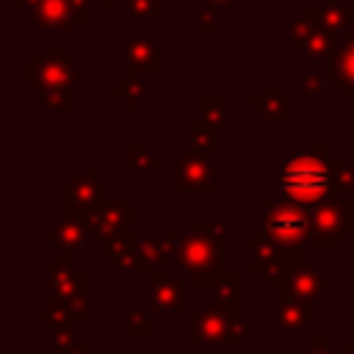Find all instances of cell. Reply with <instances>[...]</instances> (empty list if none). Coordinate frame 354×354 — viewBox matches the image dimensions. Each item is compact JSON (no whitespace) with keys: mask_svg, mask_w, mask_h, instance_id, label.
<instances>
[{"mask_svg":"<svg viewBox=\"0 0 354 354\" xmlns=\"http://www.w3.org/2000/svg\"><path fill=\"white\" fill-rule=\"evenodd\" d=\"M279 185L296 202H318L329 191V169L321 158L310 152H296L282 163Z\"/></svg>","mask_w":354,"mask_h":354,"instance_id":"1","label":"cell"},{"mask_svg":"<svg viewBox=\"0 0 354 354\" xmlns=\"http://www.w3.org/2000/svg\"><path fill=\"white\" fill-rule=\"evenodd\" d=\"M28 69V80L30 83H41L44 88H72L75 86V64L66 61V58H30L25 64Z\"/></svg>","mask_w":354,"mask_h":354,"instance_id":"2","label":"cell"},{"mask_svg":"<svg viewBox=\"0 0 354 354\" xmlns=\"http://www.w3.org/2000/svg\"><path fill=\"white\" fill-rule=\"evenodd\" d=\"M30 19L41 30H69L75 22H80L72 0H39L30 6Z\"/></svg>","mask_w":354,"mask_h":354,"instance_id":"3","label":"cell"},{"mask_svg":"<svg viewBox=\"0 0 354 354\" xmlns=\"http://www.w3.org/2000/svg\"><path fill=\"white\" fill-rule=\"evenodd\" d=\"M124 55H127V66H136V69H163L160 50L147 36H127Z\"/></svg>","mask_w":354,"mask_h":354,"instance_id":"4","label":"cell"},{"mask_svg":"<svg viewBox=\"0 0 354 354\" xmlns=\"http://www.w3.org/2000/svg\"><path fill=\"white\" fill-rule=\"evenodd\" d=\"M329 77L340 83L343 91H354V33H348L340 44V53L329 64Z\"/></svg>","mask_w":354,"mask_h":354,"instance_id":"5","label":"cell"},{"mask_svg":"<svg viewBox=\"0 0 354 354\" xmlns=\"http://www.w3.org/2000/svg\"><path fill=\"white\" fill-rule=\"evenodd\" d=\"M332 47H335V33L329 30V28H324L321 22L313 28V33L307 36V41L301 44V53L310 58H324V55H329L332 53Z\"/></svg>","mask_w":354,"mask_h":354,"instance_id":"6","label":"cell"},{"mask_svg":"<svg viewBox=\"0 0 354 354\" xmlns=\"http://www.w3.org/2000/svg\"><path fill=\"white\" fill-rule=\"evenodd\" d=\"M268 230L274 235H279V238H285V235L293 238L296 232L304 230V216H299L296 210H279V213H274L268 218Z\"/></svg>","mask_w":354,"mask_h":354,"instance_id":"7","label":"cell"},{"mask_svg":"<svg viewBox=\"0 0 354 354\" xmlns=\"http://www.w3.org/2000/svg\"><path fill=\"white\" fill-rule=\"evenodd\" d=\"M124 8H127V17L147 19V22L166 17V0H124Z\"/></svg>","mask_w":354,"mask_h":354,"instance_id":"8","label":"cell"},{"mask_svg":"<svg viewBox=\"0 0 354 354\" xmlns=\"http://www.w3.org/2000/svg\"><path fill=\"white\" fill-rule=\"evenodd\" d=\"M318 22L324 28H329L332 33H340V30H346L351 25V11L346 6H340V3H326V8L321 11Z\"/></svg>","mask_w":354,"mask_h":354,"instance_id":"9","label":"cell"},{"mask_svg":"<svg viewBox=\"0 0 354 354\" xmlns=\"http://www.w3.org/2000/svg\"><path fill=\"white\" fill-rule=\"evenodd\" d=\"M315 25H318V19H310V17H304V14H301V17L290 25V41H293V44H304Z\"/></svg>","mask_w":354,"mask_h":354,"instance_id":"10","label":"cell"},{"mask_svg":"<svg viewBox=\"0 0 354 354\" xmlns=\"http://www.w3.org/2000/svg\"><path fill=\"white\" fill-rule=\"evenodd\" d=\"M304 91H324L321 75H304Z\"/></svg>","mask_w":354,"mask_h":354,"instance_id":"11","label":"cell"},{"mask_svg":"<svg viewBox=\"0 0 354 354\" xmlns=\"http://www.w3.org/2000/svg\"><path fill=\"white\" fill-rule=\"evenodd\" d=\"M199 17H202V30H205V33H213V8L205 6Z\"/></svg>","mask_w":354,"mask_h":354,"instance_id":"12","label":"cell"},{"mask_svg":"<svg viewBox=\"0 0 354 354\" xmlns=\"http://www.w3.org/2000/svg\"><path fill=\"white\" fill-rule=\"evenodd\" d=\"M210 8H230V6H235L238 0H205Z\"/></svg>","mask_w":354,"mask_h":354,"instance_id":"13","label":"cell"},{"mask_svg":"<svg viewBox=\"0 0 354 354\" xmlns=\"http://www.w3.org/2000/svg\"><path fill=\"white\" fill-rule=\"evenodd\" d=\"M39 0H11V6L14 8H22V6H36Z\"/></svg>","mask_w":354,"mask_h":354,"instance_id":"14","label":"cell"},{"mask_svg":"<svg viewBox=\"0 0 354 354\" xmlns=\"http://www.w3.org/2000/svg\"><path fill=\"white\" fill-rule=\"evenodd\" d=\"M50 53H53V58H61V53H64V50H61V47H58V44H55V47H53V50H50Z\"/></svg>","mask_w":354,"mask_h":354,"instance_id":"15","label":"cell"},{"mask_svg":"<svg viewBox=\"0 0 354 354\" xmlns=\"http://www.w3.org/2000/svg\"><path fill=\"white\" fill-rule=\"evenodd\" d=\"M100 6H102V8H111V6H113V0H100Z\"/></svg>","mask_w":354,"mask_h":354,"instance_id":"16","label":"cell"},{"mask_svg":"<svg viewBox=\"0 0 354 354\" xmlns=\"http://www.w3.org/2000/svg\"><path fill=\"white\" fill-rule=\"evenodd\" d=\"M326 3H340V0H326Z\"/></svg>","mask_w":354,"mask_h":354,"instance_id":"17","label":"cell"}]
</instances>
